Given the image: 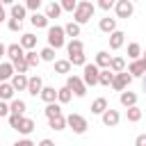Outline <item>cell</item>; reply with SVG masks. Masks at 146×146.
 Here are the masks:
<instances>
[{
  "mask_svg": "<svg viewBox=\"0 0 146 146\" xmlns=\"http://www.w3.org/2000/svg\"><path fill=\"white\" fill-rule=\"evenodd\" d=\"M39 59H41V55H36V52H25V62H27V66H36Z\"/></svg>",
  "mask_w": 146,
  "mask_h": 146,
  "instance_id": "cell-39",
  "label": "cell"
},
{
  "mask_svg": "<svg viewBox=\"0 0 146 146\" xmlns=\"http://www.w3.org/2000/svg\"><path fill=\"white\" fill-rule=\"evenodd\" d=\"M75 7H78L75 0H64L62 2V9H66V11H75Z\"/></svg>",
  "mask_w": 146,
  "mask_h": 146,
  "instance_id": "cell-43",
  "label": "cell"
},
{
  "mask_svg": "<svg viewBox=\"0 0 146 146\" xmlns=\"http://www.w3.org/2000/svg\"><path fill=\"white\" fill-rule=\"evenodd\" d=\"M25 5H11V16H14V21H21V18H25Z\"/></svg>",
  "mask_w": 146,
  "mask_h": 146,
  "instance_id": "cell-28",
  "label": "cell"
},
{
  "mask_svg": "<svg viewBox=\"0 0 146 146\" xmlns=\"http://www.w3.org/2000/svg\"><path fill=\"white\" fill-rule=\"evenodd\" d=\"M110 64H112V57H110V52H98L96 55V66L98 68H110Z\"/></svg>",
  "mask_w": 146,
  "mask_h": 146,
  "instance_id": "cell-15",
  "label": "cell"
},
{
  "mask_svg": "<svg viewBox=\"0 0 146 146\" xmlns=\"http://www.w3.org/2000/svg\"><path fill=\"white\" fill-rule=\"evenodd\" d=\"M135 103H137V94L135 91H121V105L123 107H135Z\"/></svg>",
  "mask_w": 146,
  "mask_h": 146,
  "instance_id": "cell-13",
  "label": "cell"
},
{
  "mask_svg": "<svg viewBox=\"0 0 146 146\" xmlns=\"http://www.w3.org/2000/svg\"><path fill=\"white\" fill-rule=\"evenodd\" d=\"M91 112H94V114H105V112H107V100H105V98H96V100L91 103Z\"/></svg>",
  "mask_w": 146,
  "mask_h": 146,
  "instance_id": "cell-18",
  "label": "cell"
},
{
  "mask_svg": "<svg viewBox=\"0 0 146 146\" xmlns=\"http://www.w3.org/2000/svg\"><path fill=\"white\" fill-rule=\"evenodd\" d=\"M91 16H94V5H91V2H78L75 11H73L75 23H78V25L89 23V21H91Z\"/></svg>",
  "mask_w": 146,
  "mask_h": 146,
  "instance_id": "cell-1",
  "label": "cell"
},
{
  "mask_svg": "<svg viewBox=\"0 0 146 146\" xmlns=\"http://www.w3.org/2000/svg\"><path fill=\"white\" fill-rule=\"evenodd\" d=\"M110 68H112V73H123V68H125V59H123V57H112Z\"/></svg>",
  "mask_w": 146,
  "mask_h": 146,
  "instance_id": "cell-20",
  "label": "cell"
},
{
  "mask_svg": "<svg viewBox=\"0 0 146 146\" xmlns=\"http://www.w3.org/2000/svg\"><path fill=\"white\" fill-rule=\"evenodd\" d=\"M123 41H125V34H123L121 30H116V32L110 34V48H112V50H119V48L123 46Z\"/></svg>",
  "mask_w": 146,
  "mask_h": 146,
  "instance_id": "cell-10",
  "label": "cell"
},
{
  "mask_svg": "<svg viewBox=\"0 0 146 146\" xmlns=\"http://www.w3.org/2000/svg\"><path fill=\"white\" fill-rule=\"evenodd\" d=\"M68 62H71L73 66H82V68H84V64H87V57H84V52H82V55H73V57H68Z\"/></svg>",
  "mask_w": 146,
  "mask_h": 146,
  "instance_id": "cell-38",
  "label": "cell"
},
{
  "mask_svg": "<svg viewBox=\"0 0 146 146\" xmlns=\"http://www.w3.org/2000/svg\"><path fill=\"white\" fill-rule=\"evenodd\" d=\"M14 91H16V89H14L11 84L2 82V84H0V100H9V98L14 96Z\"/></svg>",
  "mask_w": 146,
  "mask_h": 146,
  "instance_id": "cell-24",
  "label": "cell"
},
{
  "mask_svg": "<svg viewBox=\"0 0 146 146\" xmlns=\"http://www.w3.org/2000/svg\"><path fill=\"white\" fill-rule=\"evenodd\" d=\"M27 82H30V78H25V75H14V80H11V87L14 89H18V91H23V89H27Z\"/></svg>",
  "mask_w": 146,
  "mask_h": 146,
  "instance_id": "cell-17",
  "label": "cell"
},
{
  "mask_svg": "<svg viewBox=\"0 0 146 146\" xmlns=\"http://www.w3.org/2000/svg\"><path fill=\"white\" fill-rule=\"evenodd\" d=\"M9 114V107L5 105V100H0V116H7Z\"/></svg>",
  "mask_w": 146,
  "mask_h": 146,
  "instance_id": "cell-47",
  "label": "cell"
},
{
  "mask_svg": "<svg viewBox=\"0 0 146 146\" xmlns=\"http://www.w3.org/2000/svg\"><path fill=\"white\" fill-rule=\"evenodd\" d=\"M112 80H114V73H112L110 68H105V71H100V78H98V84H105V87H110V84H112Z\"/></svg>",
  "mask_w": 146,
  "mask_h": 146,
  "instance_id": "cell-27",
  "label": "cell"
},
{
  "mask_svg": "<svg viewBox=\"0 0 146 146\" xmlns=\"http://www.w3.org/2000/svg\"><path fill=\"white\" fill-rule=\"evenodd\" d=\"M41 59H43V62H52V59H55V50H52L50 46L43 48V50H41Z\"/></svg>",
  "mask_w": 146,
  "mask_h": 146,
  "instance_id": "cell-40",
  "label": "cell"
},
{
  "mask_svg": "<svg viewBox=\"0 0 146 146\" xmlns=\"http://www.w3.org/2000/svg\"><path fill=\"white\" fill-rule=\"evenodd\" d=\"M144 59H146V55H144Z\"/></svg>",
  "mask_w": 146,
  "mask_h": 146,
  "instance_id": "cell-53",
  "label": "cell"
},
{
  "mask_svg": "<svg viewBox=\"0 0 146 146\" xmlns=\"http://www.w3.org/2000/svg\"><path fill=\"white\" fill-rule=\"evenodd\" d=\"M62 14V5H57V2H50L48 7H46V18H57Z\"/></svg>",
  "mask_w": 146,
  "mask_h": 146,
  "instance_id": "cell-19",
  "label": "cell"
},
{
  "mask_svg": "<svg viewBox=\"0 0 146 146\" xmlns=\"http://www.w3.org/2000/svg\"><path fill=\"white\" fill-rule=\"evenodd\" d=\"M0 7H2V5H0Z\"/></svg>",
  "mask_w": 146,
  "mask_h": 146,
  "instance_id": "cell-54",
  "label": "cell"
},
{
  "mask_svg": "<svg viewBox=\"0 0 146 146\" xmlns=\"http://www.w3.org/2000/svg\"><path fill=\"white\" fill-rule=\"evenodd\" d=\"M144 91H146V75H144Z\"/></svg>",
  "mask_w": 146,
  "mask_h": 146,
  "instance_id": "cell-52",
  "label": "cell"
},
{
  "mask_svg": "<svg viewBox=\"0 0 146 146\" xmlns=\"http://www.w3.org/2000/svg\"><path fill=\"white\" fill-rule=\"evenodd\" d=\"M36 46V36L34 34H23L21 36V48H34Z\"/></svg>",
  "mask_w": 146,
  "mask_h": 146,
  "instance_id": "cell-29",
  "label": "cell"
},
{
  "mask_svg": "<svg viewBox=\"0 0 146 146\" xmlns=\"http://www.w3.org/2000/svg\"><path fill=\"white\" fill-rule=\"evenodd\" d=\"M71 96H73V91H71L68 87L57 89V100H59V103H68V100H71Z\"/></svg>",
  "mask_w": 146,
  "mask_h": 146,
  "instance_id": "cell-30",
  "label": "cell"
},
{
  "mask_svg": "<svg viewBox=\"0 0 146 146\" xmlns=\"http://www.w3.org/2000/svg\"><path fill=\"white\" fill-rule=\"evenodd\" d=\"M46 116L48 119H55V116H62V110H59V105H55V103H50V105H46Z\"/></svg>",
  "mask_w": 146,
  "mask_h": 146,
  "instance_id": "cell-31",
  "label": "cell"
},
{
  "mask_svg": "<svg viewBox=\"0 0 146 146\" xmlns=\"http://www.w3.org/2000/svg\"><path fill=\"white\" fill-rule=\"evenodd\" d=\"M100 30H103V32H110V34L116 32V21H114V18H103V21H100Z\"/></svg>",
  "mask_w": 146,
  "mask_h": 146,
  "instance_id": "cell-26",
  "label": "cell"
},
{
  "mask_svg": "<svg viewBox=\"0 0 146 146\" xmlns=\"http://www.w3.org/2000/svg\"><path fill=\"white\" fill-rule=\"evenodd\" d=\"M5 18H7V16H5V9H2V7H0V23H2V21H5Z\"/></svg>",
  "mask_w": 146,
  "mask_h": 146,
  "instance_id": "cell-50",
  "label": "cell"
},
{
  "mask_svg": "<svg viewBox=\"0 0 146 146\" xmlns=\"http://www.w3.org/2000/svg\"><path fill=\"white\" fill-rule=\"evenodd\" d=\"M66 123H68L71 130L78 132V135H82V132L87 130V119L80 116V114H68V116H66Z\"/></svg>",
  "mask_w": 146,
  "mask_h": 146,
  "instance_id": "cell-4",
  "label": "cell"
},
{
  "mask_svg": "<svg viewBox=\"0 0 146 146\" xmlns=\"http://www.w3.org/2000/svg\"><path fill=\"white\" fill-rule=\"evenodd\" d=\"M128 73L130 75H137V78H144L146 75V59H135L128 66Z\"/></svg>",
  "mask_w": 146,
  "mask_h": 146,
  "instance_id": "cell-8",
  "label": "cell"
},
{
  "mask_svg": "<svg viewBox=\"0 0 146 146\" xmlns=\"http://www.w3.org/2000/svg\"><path fill=\"white\" fill-rule=\"evenodd\" d=\"M7 27H9L11 32H18V30H21V21H14V18H11V21L7 23Z\"/></svg>",
  "mask_w": 146,
  "mask_h": 146,
  "instance_id": "cell-44",
  "label": "cell"
},
{
  "mask_svg": "<svg viewBox=\"0 0 146 146\" xmlns=\"http://www.w3.org/2000/svg\"><path fill=\"white\" fill-rule=\"evenodd\" d=\"M41 98L50 105V103H55V98H57V91H55V87H43V91H41Z\"/></svg>",
  "mask_w": 146,
  "mask_h": 146,
  "instance_id": "cell-21",
  "label": "cell"
},
{
  "mask_svg": "<svg viewBox=\"0 0 146 146\" xmlns=\"http://www.w3.org/2000/svg\"><path fill=\"white\" fill-rule=\"evenodd\" d=\"M64 34H68V36H73V39L80 36V25H78V23H68V25L64 27Z\"/></svg>",
  "mask_w": 146,
  "mask_h": 146,
  "instance_id": "cell-33",
  "label": "cell"
},
{
  "mask_svg": "<svg viewBox=\"0 0 146 146\" xmlns=\"http://www.w3.org/2000/svg\"><path fill=\"white\" fill-rule=\"evenodd\" d=\"M39 7H41V0H27L25 9H32L34 14H39Z\"/></svg>",
  "mask_w": 146,
  "mask_h": 146,
  "instance_id": "cell-42",
  "label": "cell"
},
{
  "mask_svg": "<svg viewBox=\"0 0 146 146\" xmlns=\"http://www.w3.org/2000/svg\"><path fill=\"white\" fill-rule=\"evenodd\" d=\"M21 123H23V116H18V114H9V125H11L14 130H18Z\"/></svg>",
  "mask_w": 146,
  "mask_h": 146,
  "instance_id": "cell-41",
  "label": "cell"
},
{
  "mask_svg": "<svg viewBox=\"0 0 146 146\" xmlns=\"http://www.w3.org/2000/svg\"><path fill=\"white\" fill-rule=\"evenodd\" d=\"M48 123H50V128L52 130H64L68 123H66V116H55V119H48Z\"/></svg>",
  "mask_w": 146,
  "mask_h": 146,
  "instance_id": "cell-23",
  "label": "cell"
},
{
  "mask_svg": "<svg viewBox=\"0 0 146 146\" xmlns=\"http://www.w3.org/2000/svg\"><path fill=\"white\" fill-rule=\"evenodd\" d=\"M14 75V66H11V62H5V64H0V84L5 82V80H9Z\"/></svg>",
  "mask_w": 146,
  "mask_h": 146,
  "instance_id": "cell-16",
  "label": "cell"
},
{
  "mask_svg": "<svg viewBox=\"0 0 146 146\" xmlns=\"http://www.w3.org/2000/svg\"><path fill=\"white\" fill-rule=\"evenodd\" d=\"M41 91H43V82H41V78L36 75V78H30V82H27V94H32V96H41Z\"/></svg>",
  "mask_w": 146,
  "mask_h": 146,
  "instance_id": "cell-11",
  "label": "cell"
},
{
  "mask_svg": "<svg viewBox=\"0 0 146 146\" xmlns=\"http://www.w3.org/2000/svg\"><path fill=\"white\" fill-rule=\"evenodd\" d=\"M30 21H32V25H34L36 30H39V27H48V18H46V14H34Z\"/></svg>",
  "mask_w": 146,
  "mask_h": 146,
  "instance_id": "cell-25",
  "label": "cell"
},
{
  "mask_svg": "<svg viewBox=\"0 0 146 146\" xmlns=\"http://www.w3.org/2000/svg\"><path fill=\"white\" fill-rule=\"evenodd\" d=\"M66 87H68L75 96H84V94H87V84H84V80L78 78V75H71V78L66 80Z\"/></svg>",
  "mask_w": 146,
  "mask_h": 146,
  "instance_id": "cell-5",
  "label": "cell"
},
{
  "mask_svg": "<svg viewBox=\"0 0 146 146\" xmlns=\"http://www.w3.org/2000/svg\"><path fill=\"white\" fill-rule=\"evenodd\" d=\"M98 78H100V68L96 66V64H84V75H82V80H84V84H98Z\"/></svg>",
  "mask_w": 146,
  "mask_h": 146,
  "instance_id": "cell-3",
  "label": "cell"
},
{
  "mask_svg": "<svg viewBox=\"0 0 146 146\" xmlns=\"http://www.w3.org/2000/svg\"><path fill=\"white\" fill-rule=\"evenodd\" d=\"M14 146H34V144H32L30 139H21V141H16Z\"/></svg>",
  "mask_w": 146,
  "mask_h": 146,
  "instance_id": "cell-48",
  "label": "cell"
},
{
  "mask_svg": "<svg viewBox=\"0 0 146 146\" xmlns=\"http://www.w3.org/2000/svg\"><path fill=\"white\" fill-rule=\"evenodd\" d=\"M66 50H68V57H73V55H82V41L80 39H71L68 43H66Z\"/></svg>",
  "mask_w": 146,
  "mask_h": 146,
  "instance_id": "cell-12",
  "label": "cell"
},
{
  "mask_svg": "<svg viewBox=\"0 0 146 146\" xmlns=\"http://www.w3.org/2000/svg\"><path fill=\"white\" fill-rule=\"evenodd\" d=\"M112 7H114L112 0H100V9H112Z\"/></svg>",
  "mask_w": 146,
  "mask_h": 146,
  "instance_id": "cell-46",
  "label": "cell"
},
{
  "mask_svg": "<svg viewBox=\"0 0 146 146\" xmlns=\"http://www.w3.org/2000/svg\"><path fill=\"white\" fill-rule=\"evenodd\" d=\"M9 112L11 114H18V116H23V112H25V100H11V105H9Z\"/></svg>",
  "mask_w": 146,
  "mask_h": 146,
  "instance_id": "cell-22",
  "label": "cell"
},
{
  "mask_svg": "<svg viewBox=\"0 0 146 146\" xmlns=\"http://www.w3.org/2000/svg\"><path fill=\"white\" fill-rule=\"evenodd\" d=\"M11 66H14V71H16L18 75H23V73L30 68V66H27V62H25V57H23V59H18V62H14Z\"/></svg>",
  "mask_w": 146,
  "mask_h": 146,
  "instance_id": "cell-36",
  "label": "cell"
},
{
  "mask_svg": "<svg viewBox=\"0 0 146 146\" xmlns=\"http://www.w3.org/2000/svg\"><path fill=\"white\" fill-rule=\"evenodd\" d=\"M139 52H141V46H139V43H137V41H132V43H130V46H128V55H130V57H132V62H135V59H137V57H139Z\"/></svg>",
  "mask_w": 146,
  "mask_h": 146,
  "instance_id": "cell-35",
  "label": "cell"
},
{
  "mask_svg": "<svg viewBox=\"0 0 146 146\" xmlns=\"http://www.w3.org/2000/svg\"><path fill=\"white\" fill-rule=\"evenodd\" d=\"M114 7H116V16H119V18H130L132 11H135V7H132L130 0H119Z\"/></svg>",
  "mask_w": 146,
  "mask_h": 146,
  "instance_id": "cell-7",
  "label": "cell"
},
{
  "mask_svg": "<svg viewBox=\"0 0 146 146\" xmlns=\"http://www.w3.org/2000/svg\"><path fill=\"white\" fill-rule=\"evenodd\" d=\"M119 119H121V116H119V112H116V110H107V112L103 114V123H105L107 128L116 125V123H119Z\"/></svg>",
  "mask_w": 146,
  "mask_h": 146,
  "instance_id": "cell-14",
  "label": "cell"
},
{
  "mask_svg": "<svg viewBox=\"0 0 146 146\" xmlns=\"http://www.w3.org/2000/svg\"><path fill=\"white\" fill-rule=\"evenodd\" d=\"M5 52H7V48H5V46H2V43H0V57H2V55H5Z\"/></svg>",
  "mask_w": 146,
  "mask_h": 146,
  "instance_id": "cell-51",
  "label": "cell"
},
{
  "mask_svg": "<svg viewBox=\"0 0 146 146\" xmlns=\"http://www.w3.org/2000/svg\"><path fill=\"white\" fill-rule=\"evenodd\" d=\"M7 57L11 59V64H14V62H18V59H23V57H25V52H23L21 43H11V46H7Z\"/></svg>",
  "mask_w": 146,
  "mask_h": 146,
  "instance_id": "cell-9",
  "label": "cell"
},
{
  "mask_svg": "<svg viewBox=\"0 0 146 146\" xmlns=\"http://www.w3.org/2000/svg\"><path fill=\"white\" fill-rule=\"evenodd\" d=\"M32 130H34V121H32V119H25V116H23V123H21L18 132H23V135H30Z\"/></svg>",
  "mask_w": 146,
  "mask_h": 146,
  "instance_id": "cell-32",
  "label": "cell"
},
{
  "mask_svg": "<svg viewBox=\"0 0 146 146\" xmlns=\"http://www.w3.org/2000/svg\"><path fill=\"white\" fill-rule=\"evenodd\" d=\"M55 71H57V73H68V71H71V62H68V59L55 62Z\"/></svg>",
  "mask_w": 146,
  "mask_h": 146,
  "instance_id": "cell-34",
  "label": "cell"
},
{
  "mask_svg": "<svg viewBox=\"0 0 146 146\" xmlns=\"http://www.w3.org/2000/svg\"><path fill=\"white\" fill-rule=\"evenodd\" d=\"M130 82H132V75L123 71V73H114V80H112V87H114L116 91H123V89H125V87H128Z\"/></svg>",
  "mask_w": 146,
  "mask_h": 146,
  "instance_id": "cell-6",
  "label": "cell"
},
{
  "mask_svg": "<svg viewBox=\"0 0 146 146\" xmlns=\"http://www.w3.org/2000/svg\"><path fill=\"white\" fill-rule=\"evenodd\" d=\"M48 43H50L52 50L62 48V46H64V27H59V25L48 27Z\"/></svg>",
  "mask_w": 146,
  "mask_h": 146,
  "instance_id": "cell-2",
  "label": "cell"
},
{
  "mask_svg": "<svg viewBox=\"0 0 146 146\" xmlns=\"http://www.w3.org/2000/svg\"><path fill=\"white\" fill-rule=\"evenodd\" d=\"M135 146H146V135H137V139H135Z\"/></svg>",
  "mask_w": 146,
  "mask_h": 146,
  "instance_id": "cell-45",
  "label": "cell"
},
{
  "mask_svg": "<svg viewBox=\"0 0 146 146\" xmlns=\"http://www.w3.org/2000/svg\"><path fill=\"white\" fill-rule=\"evenodd\" d=\"M39 146H55V144H52L50 139H41V144H39Z\"/></svg>",
  "mask_w": 146,
  "mask_h": 146,
  "instance_id": "cell-49",
  "label": "cell"
},
{
  "mask_svg": "<svg viewBox=\"0 0 146 146\" xmlns=\"http://www.w3.org/2000/svg\"><path fill=\"white\" fill-rule=\"evenodd\" d=\"M139 119H141V110H139L137 105H135V107H130V110H128V121H132V123H137Z\"/></svg>",
  "mask_w": 146,
  "mask_h": 146,
  "instance_id": "cell-37",
  "label": "cell"
}]
</instances>
